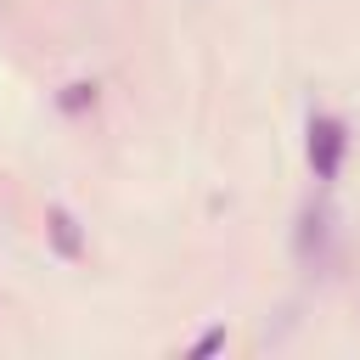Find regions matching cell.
Listing matches in <instances>:
<instances>
[{
    "instance_id": "1",
    "label": "cell",
    "mask_w": 360,
    "mask_h": 360,
    "mask_svg": "<svg viewBox=\"0 0 360 360\" xmlns=\"http://www.w3.org/2000/svg\"><path fill=\"white\" fill-rule=\"evenodd\" d=\"M343 152H349L343 124L338 118H309V169H315V180H332L338 163H343Z\"/></svg>"
},
{
    "instance_id": "2",
    "label": "cell",
    "mask_w": 360,
    "mask_h": 360,
    "mask_svg": "<svg viewBox=\"0 0 360 360\" xmlns=\"http://www.w3.org/2000/svg\"><path fill=\"white\" fill-rule=\"evenodd\" d=\"M51 242H56V253H62V259H84V236H79V219H73L62 202L51 208Z\"/></svg>"
},
{
    "instance_id": "3",
    "label": "cell",
    "mask_w": 360,
    "mask_h": 360,
    "mask_svg": "<svg viewBox=\"0 0 360 360\" xmlns=\"http://www.w3.org/2000/svg\"><path fill=\"white\" fill-rule=\"evenodd\" d=\"M73 96H62V107L73 112V107H84V101H96V84H68Z\"/></svg>"
},
{
    "instance_id": "4",
    "label": "cell",
    "mask_w": 360,
    "mask_h": 360,
    "mask_svg": "<svg viewBox=\"0 0 360 360\" xmlns=\"http://www.w3.org/2000/svg\"><path fill=\"white\" fill-rule=\"evenodd\" d=\"M219 343H225V332H219V326H214V332H202V338H197V349H191V354H214V349H219Z\"/></svg>"
}]
</instances>
